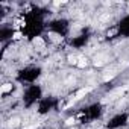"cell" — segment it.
Here are the masks:
<instances>
[{"label":"cell","instance_id":"6da1fadb","mask_svg":"<svg viewBox=\"0 0 129 129\" xmlns=\"http://www.w3.org/2000/svg\"><path fill=\"white\" fill-rule=\"evenodd\" d=\"M9 91H12V84H3L2 88H0V93H2V94H6Z\"/></svg>","mask_w":129,"mask_h":129},{"label":"cell","instance_id":"7a4b0ae2","mask_svg":"<svg viewBox=\"0 0 129 129\" xmlns=\"http://www.w3.org/2000/svg\"><path fill=\"white\" fill-rule=\"evenodd\" d=\"M34 46H35L37 49H43V47H44V41H43V38L37 37V38L34 40Z\"/></svg>","mask_w":129,"mask_h":129},{"label":"cell","instance_id":"3957f363","mask_svg":"<svg viewBox=\"0 0 129 129\" xmlns=\"http://www.w3.org/2000/svg\"><path fill=\"white\" fill-rule=\"evenodd\" d=\"M88 91H90V88H82V90H79V91H78V94H76V99H82Z\"/></svg>","mask_w":129,"mask_h":129},{"label":"cell","instance_id":"277c9868","mask_svg":"<svg viewBox=\"0 0 129 129\" xmlns=\"http://www.w3.org/2000/svg\"><path fill=\"white\" fill-rule=\"evenodd\" d=\"M78 67H81V69L87 67V59H85V58H79V59H78Z\"/></svg>","mask_w":129,"mask_h":129},{"label":"cell","instance_id":"5b68a950","mask_svg":"<svg viewBox=\"0 0 129 129\" xmlns=\"http://www.w3.org/2000/svg\"><path fill=\"white\" fill-rule=\"evenodd\" d=\"M18 123H20V120H18V118H14V120L9 121V127H14V126H17Z\"/></svg>","mask_w":129,"mask_h":129},{"label":"cell","instance_id":"8992f818","mask_svg":"<svg viewBox=\"0 0 129 129\" xmlns=\"http://www.w3.org/2000/svg\"><path fill=\"white\" fill-rule=\"evenodd\" d=\"M20 38H21V34L20 32H15L14 34V40H20Z\"/></svg>","mask_w":129,"mask_h":129},{"label":"cell","instance_id":"52a82bcc","mask_svg":"<svg viewBox=\"0 0 129 129\" xmlns=\"http://www.w3.org/2000/svg\"><path fill=\"white\" fill-rule=\"evenodd\" d=\"M66 123H67V124H73V123H75V118H69Z\"/></svg>","mask_w":129,"mask_h":129}]
</instances>
